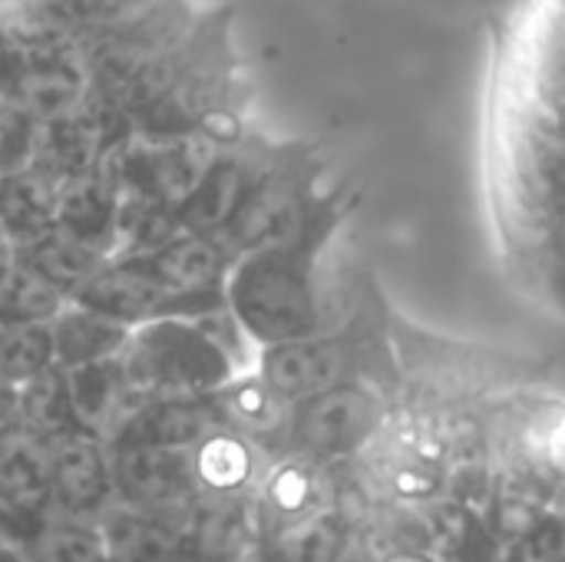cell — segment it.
Returning a JSON list of instances; mask_svg holds the SVG:
<instances>
[{"instance_id":"2","label":"cell","mask_w":565,"mask_h":562,"mask_svg":"<svg viewBox=\"0 0 565 562\" xmlns=\"http://www.w3.org/2000/svg\"><path fill=\"white\" fill-rule=\"evenodd\" d=\"M354 202L348 185H331L321 209L298 235L232 262L225 305L255 348L301 341L338 325L321 288V258Z\"/></svg>"},{"instance_id":"38","label":"cell","mask_w":565,"mask_h":562,"mask_svg":"<svg viewBox=\"0 0 565 562\" xmlns=\"http://www.w3.org/2000/svg\"><path fill=\"white\" fill-rule=\"evenodd\" d=\"M0 248H3V245H0Z\"/></svg>"},{"instance_id":"34","label":"cell","mask_w":565,"mask_h":562,"mask_svg":"<svg viewBox=\"0 0 565 562\" xmlns=\"http://www.w3.org/2000/svg\"><path fill=\"white\" fill-rule=\"evenodd\" d=\"M152 3L159 0H76V13H73V40L96 30V26H106L113 20H122V17H132L139 10H149Z\"/></svg>"},{"instance_id":"6","label":"cell","mask_w":565,"mask_h":562,"mask_svg":"<svg viewBox=\"0 0 565 562\" xmlns=\"http://www.w3.org/2000/svg\"><path fill=\"white\" fill-rule=\"evenodd\" d=\"M119 364L129 388L146 401H202L235 378L228 361L185 318L129 331Z\"/></svg>"},{"instance_id":"18","label":"cell","mask_w":565,"mask_h":562,"mask_svg":"<svg viewBox=\"0 0 565 562\" xmlns=\"http://www.w3.org/2000/svg\"><path fill=\"white\" fill-rule=\"evenodd\" d=\"M354 540L358 523L334 497L311 517L255 537V562H341Z\"/></svg>"},{"instance_id":"20","label":"cell","mask_w":565,"mask_h":562,"mask_svg":"<svg viewBox=\"0 0 565 562\" xmlns=\"http://www.w3.org/2000/svg\"><path fill=\"white\" fill-rule=\"evenodd\" d=\"M0 500L30 523L46 517L50 447L13 417L0 427Z\"/></svg>"},{"instance_id":"9","label":"cell","mask_w":565,"mask_h":562,"mask_svg":"<svg viewBox=\"0 0 565 562\" xmlns=\"http://www.w3.org/2000/svg\"><path fill=\"white\" fill-rule=\"evenodd\" d=\"M275 146L278 142H268L252 129L235 142L222 146L199 176V182L189 189V195L172 209L179 235H218L252 192L255 179L271 162Z\"/></svg>"},{"instance_id":"25","label":"cell","mask_w":565,"mask_h":562,"mask_svg":"<svg viewBox=\"0 0 565 562\" xmlns=\"http://www.w3.org/2000/svg\"><path fill=\"white\" fill-rule=\"evenodd\" d=\"M56 229V185L23 169L0 176V245L20 248Z\"/></svg>"},{"instance_id":"23","label":"cell","mask_w":565,"mask_h":562,"mask_svg":"<svg viewBox=\"0 0 565 562\" xmlns=\"http://www.w3.org/2000/svg\"><path fill=\"white\" fill-rule=\"evenodd\" d=\"M50 344H53V364L60 371H73L96 361H113L122 354L129 331L76 301H66L50 321Z\"/></svg>"},{"instance_id":"10","label":"cell","mask_w":565,"mask_h":562,"mask_svg":"<svg viewBox=\"0 0 565 562\" xmlns=\"http://www.w3.org/2000/svg\"><path fill=\"white\" fill-rule=\"evenodd\" d=\"M119 507L179 527L199 503L189 450L109 447Z\"/></svg>"},{"instance_id":"22","label":"cell","mask_w":565,"mask_h":562,"mask_svg":"<svg viewBox=\"0 0 565 562\" xmlns=\"http://www.w3.org/2000/svg\"><path fill=\"white\" fill-rule=\"evenodd\" d=\"M119 192L103 169L86 172L56 189V229L113 258Z\"/></svg>"},{"instance_id":"30","label":"cell","mask_w":565,"mask_h":562,"mask_svg":"<svg viewBox=\"0 0 565 562\" xmlns=\"http://www.w3.org/2000/svg\"><path fill=\"white\" fill-rule=\"evenodd\" d=\"M56 368L46 325H0V384L20 388Z\"/></svg>"},{"instance_id":"8","label":"cell","mask_w":565,"mask_h":562,"mask_svg":"<svg viewBox=\"0 0 565 562\" xmlns=\"http://www.w3.org/2000/svg\"><path fill=\"white\" fill-rule=\"evenodd\" d=\"M218 149L222 146L205 136L129 132L106 152L99 169L109 176L119 195L175 209Z\"/></svg>"},{"instance_id":"36","label":"cell","mask_w":565,"mask_h":562,"mask_svg":"<svg viewBox=\"0 0 565 562\" xmlns=\"http://www.w3.org/2000/svg\"><path fill=\"white\" fill-rule=\"evenodd\" d=\"M341 562H374V556L367 553V547H364V543H361V537H358V540L351 543V550L344 553V560Z\"/></svg>"},{"instance_id":"16","label":"cell","mask_w":565,"mask_h":562,"mask_svg":"<svg viewBox=\"0 0 565 562\" xmlns=\"http://www.w3.org/2000/svg\"><path fill=\"white\" fill-rule=\"evenodd\" d=\"M189 460L199 500L222 503H248L268 467V457L258 447L218 424L202 434V441L189 450Z\"/></svg>"},{"instance_id":"12","label":"cell","mask_w":565,"mask_h":562,"mask_svg":"<svg viewBox=\"0 0 565 562\" xmlns=\"http://www.w3.org/2000/svg\"><path fill=\"white\" fill-rule=\"evenodd\" d=\"M70 301L122 325L126 331L162 318H182L175 295L162 285L142 255L106 258Z\"/></svg>"},{"instance_id":"15","label":"cell","mask_w":565,"mask_h":562,"mask_svg":"<svg viewBox=\"0 0 565 562\" xmlns=\"http://www.w3.org/2000/svg\"><path fill=\"white\" fill-rule=\"evenodd\" d=\"M334 470L338 467H315L298 457H275L268 460L255 494H252V527L255 537L288 527L295 520L311 517L315 510L334 500Z\"/></svg>"},{"instance_id":"11","label":"cell","mask_w":565,"mask_h":562,"mask_svg":"<svg viewBox=\"0 0 565 562\" xmlns=\"http://www.w3.org/2000/svg\"><path fill=\"white\" fill-rule=\"evenodd\" d=\"M86 93L89 70L73 36H40L23 43L7 99L26 109L40 126L73 113L86 99Z\"/></svg>"},{"instance_id":"27","label":"cell","mask_w":565,"mask_h":562,"mask_svg":"<svg viewBox=\"0 0 565 562\" xmlns=\"http://www.w3.org/2000/svg\"><path fill=\"white\" fill-rule=\"evenodd\" d=\"M10 252H17L26 265H33L56 291H63L66 301L106 262V255H99L96 248H89L79 238L66 235L63 229H50L46 235H40V238L26 242L20 248H10Z\"/></svg>"},{"instance_id":"28","label":"cell","mask_w":565,"mask_h":562,"mask_svg":"<svg viewBox=\"0 0 565 562\" xmlns=\"http://www.w3.org/2000/svg\"><path fill=\"white\" fill-rule=\"evenodd\" d=\"M63 305V291L17 252L0 248V325H46Z\"/></svg>"},{"instance_id":"19","label":"cell","mask_w":565,"mask_h":562,"mask_svg":"<svg viewBox=\"0 0 565 562\" xmlns=\"http://www.w3.org/2000/svg\"><path fill=\"white\" fill-rule=\"evenodd\" d=\"M63 374H66V391H70L83 434L103 444H109L119 434V427L132 417V411L146 401L129 388L119 358L83 364Z\"/></svg>"},{"instance_id":"35","label":"cell","mask_w":565,"mask_h":562,"mask_svg":"<svg viewBox=\"0 0 565 562\" xmlns=\"http://www.w3.org/2000/svg\"><path fill=\"white\" fill-rule=\"evenodd\" d=\"M13 417V388L0 384V427Z\"/></svg>"},{"instance_id":"7","label":"cell","mask_w":565,"mask_h":562,"mask_svg":"<svg viewBox=\"0 0 565 562\" xmlns=\"http://www.w3.org/2000/svg\"><path fill=\"white\" fill-rule=\"evenodd\" d=\"M394 401L371 384H344L291 407L285 447L278 457H298L315 467L354 464L384 431Z\"/></svg>"},{"instance_id":"37","label":"cell","mask_w":565,"mask_h":562,"mask_svg":"<svg viewBox=\"0 0 565 562\" xmlns=\"http://www.w3.org/2000/svg\"><path fill=\"white\" fill-rule=\"evenodd\" d=\"M0 562H33L30 556H26V550H23V543H17V547H10L3 556H0Z\"/></svg>"},{"instance_id":"26","label":"cell","mask_w":565,"mask_h":562,"mask_svg":"<svg viewBox=\"0 0 565 562\" xmlns=\"http://www.w3.org/2000/svg\"><path fill=\"white\" fill-rule=\"evenodd\" d=\"M13 421L26 427L36 441H43L50 450L83 434L66 391V374L60 368H50L33 381L13 388Z\"/></svg>"},{"instance_id":"4","label":"cell","mask_w":565,"mask_h":562,"mask_svg":"<svg viewBox=\"0 0 565 562\" xmlns=\"http://www.w3.org/2000/svg\"><path fill=\"white\" fill-rule=\"evenodd\" d=\"M252 374L288 407L344 384H371L394 404L401 397V358L374 311L341 318L301 341L258 348Z\"/></svg>"},{"instance_id":"13","label":"cell","mask_w":565,"mask_h":562,"mask_svg":"<svg viewBox=\"0 0 565 562\" xmlns=\"http://www.w3.org/2000/svg\"><path fill=\"white\" fill-rule=\"evenodd\" d=\"M119 507L113 484L109 447L89 434L70 437L50 450V500L46 517L99 523Z\"/></svg>"},{"instance_id":"14","label":"cell","mask_w":565,"mask_h":562,"mask_svg":"<svg viewBox=\"0 0 565 562\" xmlns=\"http://www.w3.org/2000/svg\"><path fill=\"white\" fill-rule=\"evenodd\" d=\"M162 285L175 295L182 318H195L225 301V278L232 258L205 235H175L166 245L142 252Z\"/></svg>"},{"instance_id":"24","label":"cell","mask_w":565,"mask_h":562,"mask_svg":"<svg viewBox=\"0 0 565 562\" xmlns=\"http://www.w3.org/2000/svg\"><path fill=\"white\" fill-rule=\"evenodd\" d=\"M106 562H199L179 527L116 507L96 523Z\"/></svg>"},{"instance_id":"1","label":"cell","mask_w":565,"mask_h":562,"mask_svg":"<svg viewBox=\"0 0 565 562\" xmlns=\"http://www.w3.org/2000/svg\"><path fill=\"white\" fill-rule=\"evenodd\" d=\"M490 176L513 235L559 242L563 0H526L493 26Z\"/></svg>"},{"instance_id":"33","label":"cell","mask_w":565,"mask_h":562,"mask_svg":"<svg viewBox=\"0 0 565 562\" xmlns=\"http://www.w3.org/2000/svg\"><path fill=\"white\" fill-rule=\"evenodd\" d=\"M40 123L13 99L0 96V176H13L33 166Z\"/></svg>"},{"instance_id":"29","label":"cell","mask_w":565,"mask_h":562,"mask_svg":"<svg viewBox=\"0 0 565 562\" xmlns=\"http://www.w3.org/2000/svg\"><path fill=\"white\" fill-rule=\"evenodd\" d=\"M33 562H106L103 537L93 523L43 517L40 527L23 540Z\"/></svg>"},{"instance_id":"21","label":"cell","mask_w":565,"mask_h":562,"mask_svg":"<svg viewBox=\"0 0 565 562\" xmlns=\"http://www.w3.org/2000/svg\"><path fill=\"white\" fill-rule=\"evenodd\" d=\"M215 427L209 401H142L106 447L192 450Z\"/></svg>"},{"instance_id":"5","label":"cell","mask_w":565,"mask_h":562,"mask_svg":"<svg viewBox=\"0 0 565 562\" xmlns=\"http://www.w3.org/2000/svg\"><path fill=\"white\" fill-rule=\"evenodd\" d=\"M321 176L324 162L315 146L278 142L271 162L255 179L238 212L212 238L232 262L255 248L288 242L321 209L328 195V189H321Z\"/></svg>"},{"instance_id":"31","label":"cell","mask_w":565,"mask_h":562,"mask_svg":"<svg viewBox=\"0 0 565 562\" xmlns=\"http://www.w3.org/2000/svg\"><path fill=\"white\" fill-rule=\"evenodd\" d=\"M76 0H0V26L20 43L40 36H73Z\"/></svg>"},{"instance_id":"3","label":"cell","mask_w":565,"mask_h":562,"mask_svg":"<svg viewBox=\"0 0 565 562\" xmlns=\"http://www.w3.org/2000/svg\"><path fill=\"white\" fill-rule=\"evenodd\" d=\"M232 7L199 10L185 40L166 56L142 103L129 116V132L205 136L228 146L248 132V83L232 40Z\"/></svg>"},{"instance_id":"17","label":"cell","mask_w":565,"mask_h":562,"mask_svg":"<svg viewBox=\"0 0 565 562\" xmlns=\"http://www.w3.org/2000/svg\"><path fill=\"white\" fill-rule=\"evenodd\" d=\"M205 401H209L212 417H215L218 427L235 431L252 447H258L268 460H275L281 454L291 407L275 391H268L252 371L235 374L232 381H225Z\"/></svg>"},{"instance_id":"32","label":"cell","mask_w":565,"mask_h":562,"mask_svg":"<svg viewBox=\"0 0 565 562\" xmlns=\"http://www.w3.org/2000/svg\"><path fill=\"white\" fill-rule=\"evenodd\" d=\"M185 321H192L202 331V338L228 361V368L235 374H248L252 371L258 348L252 344V338L245 335V328L238 325V318L228 311L225 301L209 308V311H202V315H195V318H185Z\"/></svg>"}]
</instances>
